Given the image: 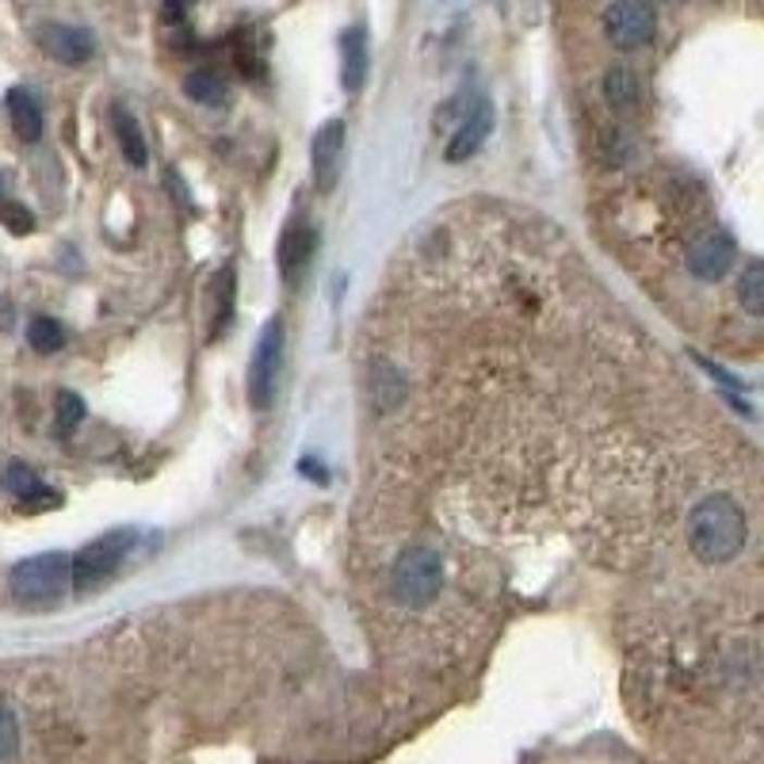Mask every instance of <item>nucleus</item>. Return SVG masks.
I'll return each mask as SVG.
<instances>
[{
  "instance_id": "12",
  "label": "nucleus",
  "mask_w": 764,
  "mask_h": 764,
  "mask_svg": "<svg viewBox=\"0 0 764 764\" xmlns=\"http://www.w3.org/2000/svg\"><path fill=\"white\" fill-rule=\"evenodd\" d=\"M341 81H344V93H359L367 81V32L363 27H348L341 39Z\"/></svg>"
},
{
  "instance_id": "10",
  "label": "nucleus",
  "mask_w": 764,
  "mask_h": 764,
  "mask_svg": "<svg viewBox=\"0 0 764 764\" xmlns=\"http://www.w3.org/2000/svg\"><path fill=\"white\" fill-rule=\"evenodd\" d=\"M341 149H344V123L341 119H329V123L313 134V180H318L321 192H333Z\"/></svg>"
},
{
  "instance_id": "13",
  "label": "nucleus",
  "mask_w": 764,
  "mask_h": 764,
  "mask_svg": "<svg viewBox=\"0 0 764 764\" xmlns=\"http://www.w3.org/2000/svg\"><path fill=\"white\" fill-rule=\"evenodd\" d=\"M4 103H9V115H12V126H16L20 141H39L42 138V108H39V100H35L27 88H12V93L4 96Z\"/></svg>"
},
{
  "instance_id": "4",
  "label": "nucleus",
  "mask_w": 764,
  "mask_h": 764,
  "mask_svg": "<svg viewBox=\"0 0 764 764\" xmlns=\"http://www.w3.org/2000/svg\"><path fill=\"white\" fill-rule=\"evenodd\" d=\"M131 543H134V531L115 528V531H108V535L93 539L88 546H81V551L73 554V589H77V593H88V589L103 586V581L123 566Z\"/></svg>"
},
{
  "instance_id": "9",
  "label": "nucleus",
  "mask_w": 764,
  "mask_h": 764,
  "mask_svg": "<svg viewBox=\"0 0 764 764\" xmlns=\"http://www.w3.org/2000/svg\"><path fill=\"white\" fill-rule=\"evenodd\" d=\"M490 131H493V103L485 100V96H475L470 108L463 111L459 131L447 141V161H467V157H475L478 146L490 138Z\"/></svg>"
},
{
  "instance_id": "15",
  "label": "nucleus",
  "mask_w": 764,
  "mask_h": 764,
  "mask_svg": "<svg viewBox=\"0 0 764 764\" xmlns=\"http://www.w3.org/2000/svg\"><path fill=\"white\" fill-rule=\"evenodd\" d=\"M4 485H9L27 508L58 505V493H50L47 485L39 482V475H35L32 467H24V463H9V470H4Z\"/></svg>"
},
{
  "instance_id": "21",
  "label": "nucleus",
  "mask_w": 764,
  "mask_h": 764,
  "mask_svg": "<svg viewBox=\"0 0 764 764\" xmlns=\"http://www.w3.org/2000/svg\"><path fill=\"white\" fill-rule=\"evenodd\" d=\"M214 295H219V321L211 325V333L219 336L222 329L230 325V318H234V272H219V280H214Z\"/></svg>"
},
{
  "instance_id": "11",
  "label": "nucleus",
  "mask_w": 764,
  "mask_h": 764,
  "mask_svg": "<svg viewBox=\"0 0 764 764\" xmlns=\"http://www.w3.org/2000/svg\"><path fill=\"white\" fill-rule=\"evenodd\" d=\"M310 257H313V230L303 226V222H291V226L283 230L280 245H275V264H280L283 280L295 283L298 275L306 272Z\"/></svg>"
},
{
  "instance_id": "17",
  "label": "nucleus",
  "mask_w": 764,
  "mask_h": 764,
  "mask_svg": "<svg viewBox=\"0 0 764 764\" xmlns=\"http://www.w3.org/2000/svg\"><path fill=\"white\" fill-rule=\"evenodd\" d=\"M184 93L192 96V100H196V103H207V108H222V103L230 100L226 81L214 77L211 70H196V73H187V77H184Z\"/></svg>"
},
{
  "instance_id": "20",
  "label": "nucleus",
  "mask_w": 764,
  "mask_h": 764,
  "mask_svg": "<svg viewBox=\"0 0 764 764\" xmlns=\"http://www.w3.org/2000/svg\"><path fill=\"white\" fill-rule=\"evenodd\" d=\"M20 753V718L9 703L0 700V764Z\"/></svg>"
},
{
  "instance_id": "8",
  "label": "nucleus",
  "mask_w": 764,
  "mask_h": 764,
  "mask_svg": "<svg viewBox=\"0 0 764 764\" xmlns=\"http://www.w3.org/2000/svg\"><path fill=\"white\" fill-rule=\"evenodd\" d=\"M39 47L47 50L54 62H65V65H85L88 58L96 54L93 32H85V27H77V24H42Z\"/></svg>"
},
{
  "instance_id": "14",
  "label": "nucleus",
  "mask_w": 764,
  "mask_h": 764,
  "mask_svg": "<svg viewBox=\"0 0 764 764\" xmlns=\"http://www.w3.org/2000/svg\"><path fill=\"white\" fill-rule=\"evenodd\" d=\"M604 100H608L612 111H619V115H631L642 103L639 77H634L631 70H624V65H612V70L604 73Z\"/></svg>"
},
{
  "instance_id": "19",
  "label": "nucleus",
  "mask_w": 764,
  "mask_h": 764,
  "mask_svg": "<svg viewBox=\"0 0 764 764\" xmlns=\"http://www.w3.org/2000/svg\"><path fill=\"white\" fill-rule=\"evenodd\" d=\"M27 341H32L35 352H42V356H50V352H58L65 344V329L62 321L54 318H35L32 325H27Z\"/></svg>"
},
{
  "instance_id": "5",
  "label": "nucleus",
  "mask_w": 764,
  "mask_h": 764,
  "mask_svg": "<svg viewBox=\"0 0 764 764\" xmlns=\"http://www.w3.org/2000/svg\"><path fill=\"white\" fill-rule=\"evenodd\" d=\"M280 359H283V325L280 318H272L264 325L257 341V352H252L249 363V398L257 409H268L275 398V379H280Z\"/></svg>"
},
{
  "instance_id": "1",
  "label": "nucleus",
  "mask_w": 764,
  "mask_h": 764,
  "mask_svg": "<svg viewBox=\"0 0 764 764\" xmlns=\"http://www.w3.org/2000/svg\"><path fill=\"white\" fill-rule=\"evenodd\" d=\"M745 539H749L745 508L730 493H711V497H703L688 513V546L707 566H723V562L738 558L745 551Z\"/></svg>"
},
{
  "instance_id": "7",
  "label": "nucleus",
  "mask_w": 764,
  "mask_h": 764,
  "mask_svg": "<svg viewBox=\"0 0 764 764\" xmlns=\"http://www.w3.org/2000/svg\"><path fill=\"white\" fill-rule=\"evenodd\" d=\"M734 264V237L723 234V230H711V234H700L685 252V268L700 280H718L726 275Z\"/></svg>"
},
{
  "instance_id": "3",
  "label": "nucleus",
  "mask_w": 764,
  "mask_h": 764,
  "mask_svg": "<svg viewBox=\"0 0 764 764\" xmlns=\"http://www.w3.org/2000/svg\"><path fill=\"white\" fill-rule=\"evenodd\" d=\"M444 589V558L432 546H409L391 569V593L406 608H424Z\"/></svg>"
},
{
  "instance_id": "23",
  "label": "nucleus",
  "mask_w": 764,
  "mask_h": 764,
  "mask_svg": "<svg viewBox=\"0 0 764 764\" xmlns=\"http://www.w3.org/2000/svg\"><path fill=\"white\" fill-rule=\"evenodd\" d=\"M0 222L12 230V234H27L35 226V219L27 214V207L20 204H9V199H0Z\"/></svg>"
},
{
  "instance_id": "6",
  "label": "nucleus",
  "mask_w": 764,
  "mask_h": 764,
  "mask_svg": "<svg viewBox=\"0 0 764 764\" xmlns=\"http://www.w3.org/2000/svg\"><path fill=\"white\" fill-rule=\"evenodd\" d=\"M604 32H608L612 47L639 50L654 39L657 16L650 4H612V9H604Z\"/></svg>"
},
{
  "instance_id": "16",
  "label": "nucleus",
  "mask_w": 764,
  "mask_h": 764,
  "mask_svg": "<svg viewBox=\"0 0 764 764\" xmlns=\"http://www.w3.org/2000/svg\"><path fill=\"white\" fill-rule=\"evenodd\" d=\"M111 123H115V138H119V146H123V153H126V161L131 164H146V138H141V131H138V119L131 115L126 108H111Z\"/></svg>"
},
{
  "instance_id": "18",
  "label": "nucleus",
  "mask_w": 764,
  "mask_h": 764,
  "mask_svg": "<svg viewBox=\"0 0 764 764\" xmlns=\"http://www.w3.org/2000/svg\"><path fill=\"white\" fill-rule=\"evenodd\" d=\"M738 298H741V306H745V313L764 310V264L761 260L745 264V272H741V280H738Z\"/></svg>"
},
{
  "instance_id": "2",
  "label": "nucleus",
  "mask_w": 764,
  "mask_h": 764,
  "mask_svg": "<svg viewBox=\"0 0 764 764\" xmlns=\"http://www.w3.org/2000/svg\"><path fill=\"white\" fill-rule=\"evenodd\" d=\"M70 586H73V558L62 551L24 558L9 574V589L20 604H54L62 601Z\"/></svg>"
},
{
  "instance_id": "22",
  "label": "nucleus",
  "mask_w": 764,
  "mask_h": 764,
  "mask_svg": "<svg viewBox=\"0 0 764 764\" xmlns=\"http://www.w3.org/2000/svg\"><path fill=\"white\" fill-rule=\"evenodd\" d=\"M81 421H85V402H81L73 391H62L58 394V432L70 436Z\"/></svg>"
}]
</instances>
